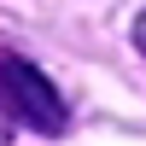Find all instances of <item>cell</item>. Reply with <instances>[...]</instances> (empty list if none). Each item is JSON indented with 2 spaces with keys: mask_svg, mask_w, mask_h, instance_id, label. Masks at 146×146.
Wrapping results in <instances>:
<instances>
[{
  "mask_svg": "<svg viewBox=\"0 0 146 146\" xmlns=\"http://www.w3.org/2000/svg\"><path fill=\"white\" fill-rule=\"evenodd\" d=\"M0 100H6V111L18 117V123H29L35 135H64V123H70L64 94H58L29 58H18V53L0 58Z\"/></svg>",
  "mask_w": 146,
  "mask_h": 146,
  "instance_id": "6da1fadb",
  "label": "cell"
},
{
  "mask_svg": "<svg viewBox=\"0 0 146 146\" xmlns=\"http://www.w3.org/2000/svg\"><path fill=\"white\" fill-rule=\"evenodd\" d=\"M135 47H140V53H146V12H140V18H135Z\"/></svg>",
  "mask_w": 146,
  "mask_h": 146,
  "instance_id": "7a4b0ae2",
  "label": "cell"
},
{
  "mask_svg": "<svg viewBox=\"0 0 146 146\" xmlns=\"http://www.w3.org/2000/svg\"><path fill=\"white\" fill-rule=\"evenodd\" d=\"M6 135H12V111L0 105V146H6Z\"/></svg>",
  "mask_w": 146,
  "mask_h": 146,
  "instance_id": "3957f363",
  "label": "cell"
}]
</instances>
